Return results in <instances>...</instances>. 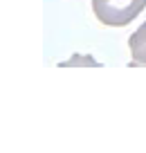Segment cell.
Returning <instances> with one entry per match:
<instances>
[{
  "label": "cell",
  "instance_id": "obj_1",
  "mask_svg": "<svg viewBox=\"0 0 146 153\" xmlns=\"http://www.w3.org/2000/svg\"><path fill=\"white\" fill-rule=\"evenodd\" d=\"M146 9V0H92V11L106 27H126Z\"/></svg>",
  "mask_w": 146,
  "mask_h": 153
},
{
  "label": "cell",
  "instance_id": "obj_2",
  "mask_svg": "<svg viewBox=\"0 0 146 153\" xmlns=\"http://www.w3.org/2000/svg\"><path fill=\"white\" fill-rule=\"evenodd\" d=\"M128 48H130V65H146V23H142L128 38Z\"/></svg>",
  "mask_w": 146,
  "mask_h": 153
},
{
  "label": "cell",
  "instance_id": "obj_3",
  "mask_svg": "<svg viewBox=\"0 0 146 153\" xmlns=\"http://www.w3.org/2000/svg\"><path fill=\"white\" fill-rule=\"evenodd\" d=\"M74 63H88V65H101V63H97L94 59H90V56H79V54H76V56H72L70 61L61 63V65H63V68H70V65H74Z\"/></svg>",
  "mask_w": 146,
  "mask_h": 153
}]
</instances>
